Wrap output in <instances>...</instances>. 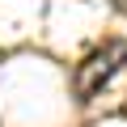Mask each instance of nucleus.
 <instances>
[{
	"instance_id": "1",
	"label": "nucleus",
	"mask_w": 127,
	"mask_h": 127,
	"mask_svg": "<svg viewBox=\"0 0 127 127\" xmlns=\"http://www.w3.org/2000/svg\"><path fill=\"white\" fill-rule=\"evenodd\" d=\"M123 59H127V42L123 38H114V42H102V51H93L81 68H76V97L85 102V97H93L119 68H123Z\"/></svg>"
}]
</instances>
